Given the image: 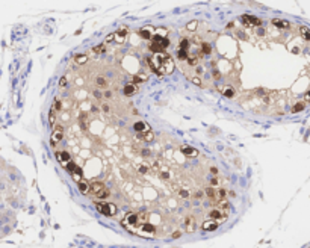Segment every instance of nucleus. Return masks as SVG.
Listing matches in <instances>:
<instances>
[{
  "label": "nucleus",
  "instance_id": "nucleus-1",
  "mask_svg": "<svg viewBox=\"0 0 310 248\" xmlns=\"http://www.w3.org/2000/svg\"><path fill=\"white\" fill-rule=\"evenodd\" d=\"M95 209L106 216L117 215V206L113 203H95Z\"/></svg>",
  "mask_w": 310,
  "mask_h": 248
},
{
  "label": "nucleus",
  "instance_id": "nucleus-2",
  "mask_svg": "<svg viewBox=\"0 0 310 248\" xmlns=\"http://www.w3.org/2000/svg\"><path fill=\"white\" fill-rule=\"evenodd\" d=\"M209 216H210V219H213V221H224V219L227 218V215H225L221 209H218V207L213 209V210H210Z\"/></svg>",
  "mask_w": 310,
  "mask_h": 248
},
{
  "label": "nucleus",
  "instance_id": "nucleus-3",
  "mask_svg": "<svg viewBox=\"0 0 310 248\" xmlns=\"http://www.w3.org/2000/svg\"><path fill=\"white\" fill-rule=\"evenodd\" d=\"M201 228L204 230V232H213V230L218 228V221H213V219L204 221V223L201 224Z\"/></svg>",
  "mask_w": 310,
  "mask_h": 248
},
{
  "label": "nucleus",
  "instance_id": "nucleus-4",
  "mask_svg": "<svg viewBox=\"0 0 310 248\" xmlns=\"http://www.w3.org/2000/svg\"><path fill=\"white\" fill-rule=\"evenodd\" d=\"M153 42L157 44V46L162 47V49H166L168 46H170V39L163 38L162 35H154V37H153Z\"/></svg>",
  "mask_w": 310,
  "mask_h": 248
},
{
  "label": "nucleus",
  "instance_id": "nucleus-5",
  "mask_svg": "<svg viewBox=\"0 0 310 248\" xmlns=\"http://www.w3.org/2000/svg\"><path fill=\"white\" fill-rule=\"evenodd\" d=\"M56 157H58V161H59L62 165L71 162V154L67 153V151H58V153H56Z\"/></svg>",
  "mask_w": 310,
  "mask_h": 248
},
{
  "label": "nucleus",
  "instance_id": "nucleus-6",
  "mask_svg": "<svg viewBox=\"0 0 310 248\" xmlns=\"http://www.w3.org/2000/svg\"><path fill=\"white\" fill-rule=\"evenodd\" d=\"M242 20L245 24H250V26H260L262 21L257 18V17H251V15H242Z\"/></svg>",
  "mask_w": 310,
  "mask_h": 248
},
{
  "label": "nucleus",
  "instance_id": "nucleus-7",
  "mask_svg": "<svg viewBox=\"0 0 310 248\" xmlns=\"http://www.w3.org/2000/svg\"><path fill=\"white\" fill-rule=\"evenodd\" d=\"M180 150H182V153L186 154L188 157H195V156H198V150L192 148V147H189V145H182Z\"/></svg>",
  "mask_w": 310,
  "mask_h": 248
},
{
  "label": "nucleus",
  "instance_id": "nucleus-8",
  "mask_svg": "<svg viewBox=\"0 0 310 248\" xmlns=\"http://www.w3.org/2000/svg\"><path fill=\"white\" fill-rule=\"evenodd\" d=\"M104 189V185L103 183H100V182H92V183H89V192H92L94 195H97L100 191H103Z\"/></svg>",
  "mask_w": 310,
  "mask_h": 248
},
{
  "label": "nucleus",
  "instance_id": "nucleus-9",
  "mask_svg": "<svg viewBox=\"0 0 310 248\" xmlns=\"http://www.w3.org/2000/svg\"><path fill=\"white\" fill-rule=\"evenodd\" d=\"M307 108V103L306 101H297V103H294V106L290 108V112L292 113H298V112H301V111H304Z\"/></svg>",
  "mask_w": 310,
  "mask_h": 248
},
{
  "label": "nucleus",
  "instance_id": "nucleus-10",
  "mask_svg": "<svg viewBox=\"0 0 310 248\" xmlns=\"http://www.w3.org/2000/svg\"><path fill=\"white\" fill-rule=\"evenodd\" d=\"M185 224H186V232L192 233L194 230H195V218L194 216H188L185 219Z\"/></svg>",
  "mask_w": 310,
  "mask_h": 248
},
{
  "label": "nucleus",
  "instance_id": "nucleus-11",
  "mask_svg": "<svg viewBox=\"0 0 310 248\" xmlns=\"http://www.w3.org/2000/svg\"><path fill=\"white\" fill-rule=\"evenodd\" d=\"M133 129L138 132V133H145V132H150V127L147 126L145 123H142V121H138V123H135Z\"/></svg>",
  "mask_w": 310,
  "mask_h": 248
},
{
  "label": "nucleus",
  "instance_id": "nucleus-12",
  "mask_svg": "<svg viewBox=\"0 0 310 248\" xmlns=\"http://www.w3.org/2000/svg\"><path fill=\"white\" fill-rule=\"evenodd\" d=\"M126 37H127V32L124 29H120V30L115 32V41L120 42V44H123L124 41H126Z\"/></svg>",
  "mask_w": 310,
  "mask_h": 248
},
{
  "label": "nucleus",
  "instance_id": "nucleus-13",
  "mask_svg": "<svg viewBox=\"0 0 310 248\" xmlns=\"http://www.w3.org/2000/svg\"><path fill=\"white\" fill-rule=\"evenodd\" d=\"M272 26H275V27H278V29H287V27H290V23L289 21H285V20L274 18L272 20Z\"/></svg>",
  "mask_w": 310,
  "mask_h": 248
},
{
  "label": "nucleus",
  "instance_id": "nucleus-14",
  "mask_svg": "<svg viewBox=\"0 0 310 248\" xmlns=\"http://www.w3.org/2000/svg\"><path fill=\"white\" fill-rule=\"evenodd\" d=\"M136 138L139 139V141H153V138H154V135H153V132L150 130V132H145V133H138L136 135Z\"/></svg>",
  "mask_w": 310,
  "mask_h": 248
},
{
  "label": "nucleus",
  "instance_id": "nucleus-15",
  "mask_svg": "<svg viewBox=\"0 0 310 248\" xmlns=\"http://www.w3.org/2000/svg\"><path fill=\"white\" fill-rule=\"evenodd\" d=\"M221 92H223V95L224 97H227V99H233L235 97V89L232 86H225V88H223L221 89Z\"/></svg>",
  "mask_w": 310,
  "mask_h": 248
},
{
  "label": "nucleus",
  "instance_id": "nucleus-16",
  "mask_svg": "<svg viewBox=\"0 0 310 248\" xmlns=\"http://www.w3.org/2000/svg\"><path fill=\"white\" fill-rule=\"evenodd\" d=\"M204 194H206V195H207L212 201H215V200H216V189H215V188H212V186H209V188H206V189H204Z\"/></svg>",
  "mask_w": 310,
  "mask_h": 248
},
{
  "label": "nucleus",
  "instance_id": "nucleus-17",
  "mask_svg": "<svg viewBox=\"0 0 310 248\" xmlns=\"http://www.w3.org/2000/svg\"><path fill=\"white\" fill-rule=\"evenodd\" d=\"M136 89H138V88H136L133 83H129V85H126V86H124V94L130 97V95H133V94L136 92Z\"/></svg>",
  "mask_w": 310,
  "mask_h": 248
},
{
  "label": "nucleus",
  "instance_id": "nucleus-18",
  "mask_svg": "<svg viewBox=\"0 0 310 248\" xmlns=\"http://www.w3.org/2000/svg\"><path fill=\"white\" fill-rule=\"evenodd\" d=\"M62 138H64V133H62V132H53L51 133V144L55 145L56 142H61Z\"/></svg>",
  "mask_w": 310,
  "mask_h": 248
},
{
  "label": "nucleus",
  "instance_id": "nucleus-19",
  "mask_svg": "<svg viewBox=\"0 0 310 248\" xmlns=\"http://www.w3.org/2000/svg\"><path fill=\"white\" fill-rule=\"evenodd\" d=\"M162 67H163V70H165V73H168V74H170V73H173V71H174V62L171 61V58H170V59H168V61L165 62V64H163Z\"/></svg>",
  "mask_w": 310,
  "mask_h": 248
},
{
  "label": "nucleus",
  "instance_id": "nucleus-20",
  "mask_svg": "<svg viewBox=\"0 0 310 248\" xmlns=\"http://www.w3.org/2000/svg\"><path fill=\"white\" fill-rule=\"evenodd\" d=\"M77 185H79V191H80L82 194H88V192H89V183H88V182L82 180V182H79Z\"/></svg>",
  "mask_w": 310,
  "mask_h": 248
},
{
  "label": "nucleus",
  "instance_id": "nucleus-21",
  "mask_svg": "<svg viewBox=\"0 0 310 248\" xmlns=\"http://www.w3.org/2000/svg\"><path fill=\"white\" fill-rule=\"evenodd\" d=\"M138 35H139L141 38H144V39H153V35L150 33L148 29H141V30L138 32Z\"/></svg>",
  "mask_w": 310,
  "mask_h": 248
},
{
  "label": "nucleus",
  "instance_id": "nucleus-22",
  "mask_svg": "<svg viewBox=\"0 0 310 248\" xmlns=\"http://www.w3.org/2000/svg\"><path fill=\"white\" fill-rule=\"evenodd\" d=\"M225 195H227V191L225 189H216V203L224 201Z\"/></svg>",
  "mask_w": 310,
  "mask_h": 248
},
{
  "label": "nucleus",
  "instance_id": "nucleus-23",
  "mask_svg": "<svg viewBox=\"0 0 310 248\" xmlns=\"http://www.w3.org/2000/svg\"><path fill=\"white\" fill-rule=\"evenodd\" d=\"M62 166H64L67 171H70L71 174H73L74 171H77V168H79V166H77V165L73 162V161H71V162H68V163H65V165H62Z\"/></svg>",
  "mask_w": 310,
  "mask_h": 248
},
{
  "label": "nucleus",
  "instance_id": "nucleus-24",
  "mask_svg": "<svg viewBox=\"0 0 310 248\" xmlns=\"http://www.w3.org/2000/svg\"><path fill=\"white\" fill-rule=\"evenodd\" d=\"M132 80H133V82H132L133 85H135V83H142L144 80H147V76H145V74H136V76H133V79H132Z\"/></svg>",
  "mask_w": 310,
  "mask_h": 248
},
{
  "label": "nucleus",
  "instance_id": "nucleus-25",
  "mask_svg": "<svg viewBox=\"0 0 310 248\" xmlns=\"http://www.w3.org/2000/svg\"><path fill=\"white\" fill-rule=\"evenodd\" d=\"M74 61H76V64L83 65L85 62L88 61V56H86V55H76V56H74Z\"/></svg>",
  "mask_w": 310,
  "mask_h": 248
},
{
  "label": "nucleus",
  "instance_id": "nucleus-26",
  "mask_svg": "<svg viewBox=\"0 0 310 248\" xmlns=\"http://www.w3.org/2000/svg\"><path fill=\"white\" fill-rule=\"evenodd\" d=\"M210 51H212L210 44H209V42H203V44H201V53H203V55H209Z\"/></svg>",
  "mask_w": 310,
  "mask_h": 248
},
{
  "label": "nucleus",
  "instance_id": "nucleus-27",
  "mask_svg": "<svg viewBox=\"0 0 310 248\" xmlns=\"http://www.w3.org/2000/svg\"><path fill=\"white\" fill-rule=\"evenodd\" d=\"M49 123L51 124V126H55V123H56V111L50 109V112H49Z\"/></svg>",
  "mask_w": 310,
  "mask_h": 248
},
{
  "label": "nucleus",
  "instance_id": "nucleus-28",
  "mask_svg": "<svg viewBox=\"0 0 310 248\" xmlns=\"http://www.w3.org/2000/svg\"><path fill=\"white\" fill-rule=\"evenodd\" d=\"M108 197H109V191L106 189V188H104L103 191H100V192L95 195V198H99V200H104V198H108Z\"/></svg>",
  "mask_w": 310,
  "mask_h": 248
},
{
  "label": "nucleus",
  "instance_id": "nucleus-29",
  "mask_svg": "<svg viewBox=\"0 0 310 248\" xmlns=\"http://www.w3.org/2000/svg\"><path fill=\"white\" fill-rule=\"evenodd\" d=\"M95 83H97V86H100V88H106V86H108V80H106L104 77H97L95 79Z\"/></svg>",
  "mask_w": 310,
  "mask_h": 248
},
{
  "label": "nucleus",
  "instance_id": "nucleus-30",
  "mask_svg": "<svg viewBox=\"0 0 310 248\" xmlns=\"http://www.w3.org/2000/svg\"><path fill=\"white\" fill-rule=\"evenodd\" d=\"M186 61H188L189 65H197V62H198V55H192V56H189Z\"/></svg>",
  "mask_w": 310,
  "mask_h": 248
},
{
  "label": "nucleus",
  "instance_id": "nucleus-31",
  "mask_svg": "<svg viewBox=\"0 0 310 248\" xmlns=\"http://www.w3.org/2000/svg\"><path fill=\"white\" fill-rule=\"evenodd\" d=\"M150 50L154 51V53H162V51H163V49H162V47H159L157 44H154V42L150 44Z\"/></svg>",
  "mask_w": 310,
  "mask_h": 248
},
{
  "label": "nucleus",
  "instance_id": "nucleus-32",
  "mask_svg": "<svg viewBox=\"0 0 310 248\" xmlns=\"http://www.w3.org/2000/svg\"><path fill=\"white\" fill-rule=\"evenodd\" d=\"M179 46H180V50H186V49L189 47V41L185 38V39H182V41L179 42Z\"/></svg>",
  "mask_w": 310,
  "mask_h": 248
},
{
  "label": "nucleus",
  "instance_id": "nucleus-33",
  "mask_svg": "<svg viewBox=\"0 0 310 248\" xmlns=\"http://www.w3.org/2000/svg\"><path fill=\"white\" fill-rule=\"evenodd\" d=\"M177 56H179V59H188L189 58L188 53H186V50H180V49H179V51H177Z\"/></svg>",
  "mask_w": 310,
  "mask_h": 248
},
{
  "label": "nucleus",
  "instance_id": "nucleus-34",
  "mask_svg": "<svg viewBox=\"0 0 310 248\" xmlns=\"http://www.w3.org/2000/svg\"><path fill=\"white\" fill-rule=\"evenodd\" d=\"M186 29L188 30H195L197 29V21H189L188 24H186Z\"/></svg>",
  "mask_w": 310,
  "mask_h": 248
},
{
  "label": "nucleus",
  "instance_id": "nucleus-35",
  "mask_svg": "<svg viewBox=\"0 0 310 248\" xmlns=\"http://www.w3.org/2000/svg\"><path fill=\"white\" fill-rule=\"evenodd\" d=\"M51 109H53V111H56V112H58V111H61V109H62V103H61L59 100H55V103H53V108H51Z\"/></svg>",
  "mask_w": 310,
  "mask_h": 248
},
{
  "label": "nucleus",
  "instance_id": "nucleus-36",
  "mask_svg": "<svg viewBox=\"0 0 310 248\" xmlns=\"http://www.w3.org/2000/svg\"><path fill=\"white\" fill-rule=\"evenodd\" d=\"M104 50H106L104 44H101V46H99V47H94V49H92V51H94V53H103Z\"/></svg>",
  "mask_w": 310,
  "mask_h": 248
},
{
  "label": "nucleus",
  "instance_id": "nucleus-37",
  "mask_svg": "<svg viewBox=\"0 0 310 248\" xmlns=\"http://www.w3.org/2000/svg\"><path fill=\"white\" fill-rule=\"evenodd\" d=\"M218 185H219L218 177H212V179H210V186H212V188H215V186H218Z\"/></svg>",
  "mask_w": 310,
  "mask_h": 248
},
{
  "label": "nucleus",
  "instance_id": "nucleus-38",
  "mask_svg": "<svg viewBox=\"0 0 310 248\" xmlns=\"http://www.w3.org/2000/svg\"><path fill=\"white\" fill-rule=\"evenodd\" d=\"M179 195H180L182 198H188V197H189V192L186 191V189H180V191H179Z\"/></svg>",
  "mask_w": 310,
  "mask_h": 248
},
{
  "label": "nucleus",
  "instance_id": "nucleus-39",
  "mask_svg": "<svg viewBox=\"0 0 310 248\" xmlns=\"http://www.w3.org/2000/svg\"><path fill=\"white\" fill-rule=\"evenodd\" d=\"M53 132H64V126L62 124H55L53 126Z\"/></svg>",
  "mask_w": 310,
  "mask_h": 248
},
{
  "label": "nucleus",
  "instance_id": "nucleus-40",
  "mask_svg": "<svg viewBox=\"0 0 310 248\" xmlns=\"http://www.w3.org/2000/svg\"><path fill=\"white\" fill-rule=\"evenodd\" d=\"M59 86L61 88H65L67 86V77L64 76V77H61V80H59Z\"/></svg>",
  "mask_w": 310,
  "mask_h": 248
},
{
  "label": "nucleus",
  "instance_id": "nucleus-41",
  "mask_svg": "<svg viewBox=\"0 0 310 248\" xmlns=\"http://www.w3.org/2000/svg\"><path fill=\"white\" fill-rule=\"evenodd\" d=\"M139 171L144 173V174L148 173V165H145V163H144V165H139Z\"/></svg>",
  "mask_w": 310,
  "mask_h": 248
},
{
  "label": "nucleus",
  "instance_id": "nucleus-42",
  "mask_svg": "<svg viewBox=\"0 0 310 248\" xmlns=\"http://www.w3.org/2000/svg\"><path fill=\"white\" fill-rule=\"evenodd\" d=\"M192 83H194V85H197V86H201V80H200V77H192Z\"/></svg>",
  "mask_w": 310,
  "mask_h": 248
},
{
  "label": "nucleus",
  "instance_id": "nucleus-43",
  "mask_svg": "<svg viewBox=\"0 0 310 248\" xmlns=\"http://www.w3.org/2000/svg\"><path fill=\"white\" fill-rule=\"evenodd\" d=\"M115 39V33H111V35H108L106 37V42H111V41H113Z\"/></svg>",
  "mask_w": 310,
  "mask_h": 248
},
{
  "label": "nucleus",
  "instance_id": "nucleus-44",
  "mask_svg": "<svg viewBox=\"0 0 310 248\" xmlns=\"http://www.w3.org/2000/svg\"><path fill=\"white\" fill-rule=\"evenodd\" d=\"M213 77L215 79H221V73L218 71V70H213Z\"/></svg>",
  "mask_w": 310,
  "mask_h": 248
},
{
  "label": "nucleus",
  "instance_id": "nucleus-45",
  "mask_svg": "<svg viewBox=\"0 0 310 248\" xmlns=\"http://www.w3.org/2000/svg\"><path fill=\"white\" fill-rule=\"evenodd\" d=\"M159 175H161V179H163V180H166L168 177H170V175H168V173H161Z\"/></svg>",
  "mask_w": 310,
  "mask_h": 248
},
{
  "label": "nucleus",
  "instance_id": "nucleus-46",
  "mask_svg": "<svg viewBox=\"0 0 310 248\" xmlns=\"http://www.w3.org/2000/svg\"><path fill=\"white\" fill-rule=\"evenodd\" d=\"M182 236V232H174L173 233V237H180Z\"/></svg>",
  "mask_w": 310,
  "mask_h": 248
},
{
  "label": "nucleus",
  "instance_id": "nucleus-47",
  "mask_svg": "<svg viewBox=\"0 0 310 248\" xmlns=\"http://www.w3.org/2000/svg\"><path fill=\"white\" fill-rule=\"evenodd\" d=\"M201 195H203V192H195V194H194V197H195V198H201Z\"/></svg>",
  "mask_w": 310,
  "mask_h": 248
},
{
  "label": "nucleus",
  "instance_id": "nucleus-48",
  "mask_svg": "<svg viewBox=\"0 0 310 248\" xmlns=\"http://www.w3.org/2000/svg\"><path fill=\"white\" fill-rule=\"evenodd\" d=\"M210 171H212V174H218V170H216L215 166H212V168H210Z\"/></svg>",
  "mask_w": 310,
  "mask_h": 248
},
{
  "label": "nucleus",
  "instance_id": "nucleus-49",
  "mask_svg": "<svg viewBox=\"0 0 310 248\" xmlns=\"http://www.w3.org/2000/svg\"><path fill=\"white\" fill-rule=\"evenodd\" d=\"M103 111L104 112H109V106L108 104H103Z\"/></svg>",
  "mask_w": 310,
  "mask_h": 248
},
{
  "label": "nucleus",
  "instance_id": "nucleus-50",
  "mask_svg": "<svg viewBox=\"0 0 310 248\" xmlns=\"http://www.w3.org/2000/svg\"><path fill=\"white\" fill-rule=\"evenodd\" d=\"M94 94H95V97H97V99H100V97H101V94H100V92H99V91H95V92H94Z\"/></svg>",
  "mask_w": 310,
  "mask_h": 248
},
{
  "label": "nucleus",
  "instance_id": "nucleus-51",
  "mask_svg": "<svg viewBox=\"0 0 310 248\" xmlns=\"http://www.w3.org/2000/svg\"><path fill=\"white\" fill-rule=\"evenodd\" d=\"M104 95H106V97H108V99H109V97L112 95V92H109V91H108V92H104Z\"/></svg>",
  "mask_w": 310,
  "mask_h": 248
},
{
  "label": "nucleus",
  "instance_id": "nucleus-52",
  "mask_svg": "<svg viewBox=\"0 0 310 248\" xmlns=\"http://www.w3.org/2000/svg\"><path fill=\"white\" fill-rule=\"evenodd\" d=\"M153 168H154V170H159V165L154 162V163H153Z\"/></svg>",
  "mask_w": 310,
  "mask_h": 248
}]
</instances>
